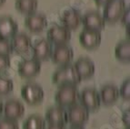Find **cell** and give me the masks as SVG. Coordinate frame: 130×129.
Segmentation results:
<instances>
[{
	"label": "cell",
	"mask_w": 130,
	"mask_h": 129,
	"mask_svg": "<svg viewBox=\"0 0 130 129\" xmlns=\"http://www.w3.org/2000/svg\"><path fill=\"white\" fill-rule=\"evenodd\" d=\"M23 129H46V121L39 114H32L25 120Z\"/></svg>",
	"instance_id": "obj_23"
},
{
	"label": "cell",
	"mask_w": 130,
	"mask_h": 129,
	"mask_svg": "<svg viewBox=\"0 0 130 129\" xmlns=\"http://www.w3.org/2000/svg\"><path fill=\"white\" fill-rule=\"evenodd\" d=\"M51 59L55 64L57 65H67L70 64L72 60L74 59V50L71 47L66 45H58L52 50Z\"/></svg>",
	"instance_id": "obj_8"
},
{
	"label": "cell",
	"mask_w": 130,
	"mask_h": 129,
	"mask_svg": "<svg viewBox=\"0 0 130 129\" xmlns=\"http://www.w3.org/2000/svg\"><path fill=\"white\" fill-rule=\"evenodd\" d=\"M25 106L22 102L17 99H10L4 103L3 113L5 118L18 120L25 114Z\"/></svg>",
	"instance_id": "obj_12"
},
{
	"label": "cell",
	"mask_w": 130,
	"mask_h": 129,
	"mask_svg": "<svg viewBox=\"0 0 130 129\" xmlns=\"http://www.w3.org/2000/svg\"><path fill=\"white\" fill-rule=\"evenodd\" d=\"M18 23L11 17H0V39L9 40L18 33Z\"/></svg>",
	"instance_id": "obj_18"
},
{
	"label": "cell",
	"mask_w": 130,
	"mask_h": 129,
	"mask_svg": "<svg viewBox=\"0 0 130 129\" xmlns=\"http://www.w3.org/2000/svg\"><path fill=\"white\" fill-rule=\"evenodd\" d=\"M73 66L76 69L78 75L80 76L81 80H87L88 78H91L95 74V63L92 60L87 57H81L77 59Z\"/></svg>",
	"instance_id": "obj_14"
},
{
	"label": "cell",
	"mask_w": 130,
	"mask_h": 129,
	"mask_svg": "<svg viewBox=\"0 0 130 129\" xmlns=\"http://www.w3.org/2000/svg\"><path fill=\"white\" fill-rule=\"evenodd\" d=\"M81 23L84 25L85 29H95V30H101L104 29L106 21L103 18L102 15L96 11H90L87 12L82 17Z\"/></svg>",
	"instance_id": "obj_15"
},
{
	"label": "cell",
	"mask_w": 130,
	"mask_h": 129,
	"mask_svg": "<svg viewBox=\"0 0 130 129\" xmlns=\"http://www.w3.org/2000/svg\"><path fill=\"white\" fill-rule=\"evenodd\" d=\"M45 121L48 123V125H61L65 126L67 124V114L64 107L59 105L51 106L46 112Z\"/></svg>",
	"instance_id": "obj_10"
},
{
	"label": "cell",
	"mask_w": 130,
	"mask_h": 129,
	"mask_svg": "<svg viewBox=\"0 0 130 129\" xmlns=\"http://www.w3.org/2000/svg\"><path fill=\"white\" fill-rule=\"evenodd\" d=\"M10 67V58L9 56L0 55V72H4Z\"/></svg>",
	"instance_id": "obj_28"
},
{
	"label": "cell",
	"mask_w": 130,
	"mask_h": 129,
	"mask_svg": "<svg viewBox=\"0 0 130 129\" xmlns=\"http://www.w3.org/2000/svg\"><path fill=\"white\" fill-rule=\"evenodd\" d=\"M99 92V97L101 103L105 105H110L116 103L119 98V90L114 84H106Z\"/></svg>",
	"instance_id": "obj_20"
},
{
	"label": "cell",
	"mask_w": 130,
	"mask_h": 129,
	"mask_svg": "<svg viewBox=\"0 0 130 129\" xmlns=\"http://www.w3.org/2000/svg\"><path fill=\"white\" fill-rule=\"evenodd\" d=\"M126 129H130V128H126Z\"/></svg>",
	"instance_id": "obj_36"
},
{
	"label": "cell",
	"mask_w": 130,
	"mask_h": 129,
	"mask_svg": "<svg viewBox=\"0 0 130 129\" xmlns=\"http://www.w3.org/2000/svg\"><path fill=\"white\" fill-rule=\"evenodd\" d=\"M129 19H130V13H129V7H127V8H126V10H125V12L123 13V15H122L121 18H120V20H121L122 24L125 25L126 27L129 26Z\"/></svg>",
	"instance_id": "obj_30"
},
{
	"label": "cell",
	"mask_w": 130,
	"mask_h": 129,
	"mask_svg": "<svg viewBox=\"0 0 130 129\" xmlns=\"http://www.w3.org/2000/svg\"><path fill=\"white\" fill-rule=\"evenodd\" d=\"M82 16L76 9H67L63 12L60 17V21L62 26L66 29H76L81 24Z\"/></svg>",
	"instance_id": "obj_17"
},
{
	"label": "cell",
	"mask_w": 130,
	"mask_h": 129,
	"mask_svg": "<svg viewBox=\"0 0 130 129\" xmlns=\"http://www.w3.org/2000/svg\"><path fill=\"white\" fill-rule=\"evenodd\" d=\"M112 0H95V2L98 6H106V4H108Z\"/></svg>",
	"instance_id": "obj_31"
},
{
	"label": "cell",
	"mask_w": 130,
	"mask_h": 129,
	"mask_svg": "<svg viewBox=\"0 0 130 129\" xmlns=\"http://www.w3.org/2000/svg\"><path fill=\"white\" fill-rule=\"evenodd\" d=\"M126 8L125 0H112L106 4L103 11V18L108 23H116L120 20Z\"/></svg>",
	"instance_id": "obj_3"
},
{
	"label": "cell",
	"mask_w": 130,
	"mask_h": 129,
	"mask_svg": "<svg viewBox=\"0 0 130 129\" xmlns=\"http://www.w3.org/2000/svg\"><path fill=\"white\" fill-rule=\"evenodd\" d=\"M119 97H122L124 100L129 101L130 99V79L127 78L124 81L119 89Z\"/></svg>",
	"instance_id": "obj_25"
},
{
	"label": "cell",
	"mask_w": 130,
	"mask_h": 129,
	"mask_svg": "<svg viewBox=\"0 0 130 129\" xmlns=\"http://www.w3.org/2000/svg\"><path fill=\"white\" fill-rule=\"evenodd\" d=\"M46 36L48 41L52 42L56 46L66 45L71 40V31L63 26L54 25L47 30Z\"/></svg>",
	"instance_id": "obj_7"
},
{
	"label": "cell",
	"mask_w": 130,
	"mask_h": 129,
	"mask_svg": "<svg viewBox=\"0 0 130 129\" xmlns=\"http://www.w3.org/2000/svg\"><path fill=\"white\" fill-rule=\"evenodd\" d=\"M69 129H85L83 126H80V125H72Z\"/></svg>",
	"instance_id": "obj_33"
},
{
	"label": "cell",
	"mask_w": 130,
	"mask_h": 129,
	"mask_svg": "<svg viewBox=\"0 0 130 129\" xmlns=\"http://www.w3.org/2000/svg\"><path fill=\"white\" fill-rule=\"evenodd\" d=\"M78 100H80V104L87 108L89 112L95 111L100 107L101 104L99 92L95 88H84L79 92Z\"/></svg>",
	"instance_id": "obj_5"
},
{
	"label": "cell",
	"mask_w": 130,
	"mask_h": 129,
	"mask_svg": "<svg viewBox=\"0 0 130 129\" xmlns=\"http://www.w3.org/2000/svg\"><path fill=\"white\" fill-rule=\"evenodd\" d=\"M11 45L13 50L18 54H24L28 52L32 48V41L29 36L25 33H17L12 37Z\"/></svg>",
	"instance_id": "obj_19"
},
{
	"label": "cell",
	"mask_w": 130,
	"mask_h": 129,
	"mask_svg": "<svg viewBox=\"0 0 130 129\" xmlns=\"http://www.w3.org/2000/svg\"><path fill=\"white\" fill-rule=\"evenodd\" d=\"M15 7L21 14L30 15L36 13L38 7V0H15Z\"/></svg>",
	"instance_id": "obj_21"
},
{
	"label": "cell",
	"mask_w": 130,
	"mask_h": 129,
	"mask_svg": "<svg viewBox=\"0 0 130 129\" xmlns=\"http://www.w3.org/2000/svg\"><path fill=\"white\" fill-rule=\"evenodd\" d=\"M115 56L117 60L128 62L130 60V43L128 40L119 41L115 47Z\"/></svg>",
	"instance_id": "obj_22"
},
{
	"label": "cell",
	"mask_w": 130,
	"mask_h": 129,
	"mask_svg": "<svg viewBox=\"0 0 130 129\" xmlns=\"http://www.w3.org/2000/svg\"><path fill=\"white\" fill-rule=\"evenodd\" d=\"M22 98L28 104H38L43 101L45 92L41 86L35 83H27L21 88Z\"/></svg>",
	"instance_id": "obj_4"
},
{
	"label": "cell",
	"mask_w": 130,
	"mask_h": 129,
	"mask_svg": "<svg viewBox=\"0 0 130 129\" xmlns=\"http://www.w3.org/2000/svg\"><path fill=\"white\" fill-rule=\"evenodd\" d=\"M79 97V91L76 85L65 84L61 85L56 90L55 100L57 105L61 107H70L76 103Z\"/></svg>",
	"instance_id": "obj_2"
},
{
	"label": "cell",
	"mask_w": 130,
	"mask_h": 129,
	"mask_svg": "<svg viewBox=\"0 0 130 129\" xmlns=\"http://www.w3.org/2000/svg\"><path fill=\"white\" fill-rule=\"evenodd\" d=\"M25 26L33 33L42 32L47 26V19L43 14L33 13L26 16L25 18Z\"/></svg>",
	"instance_id": "obj_13"
},
{
	"label": "cell",
	"mask_w": 130,
	"mask_h": 129,
	"mask_svg": "<svg viewBox=\"0 0 130 129\" xmlns=\"http://www.w3.org/2000/svg\"><path fill=\"white\" fill-rule=\"evenodd\" d=\"M122 122L126 128H130V109H126L122 114Z\"/></svg>",
	"instance_id": "obj_29"
},
{
	"label": "cell",
	"mask_w": 130,
	"mask_h": 129,
	"mask_svg": "<svg viewBox=\"0 0 130 129\" xmlns=\"http://www.w3.org/2000/svg\"><path fill=\"white\" fill-rule=\"evenodd\" d=\"M3 108H4V103L1 100H0V115L2 114L3 113Z\"/></svg>",
	"instance_id": "obj_34"
},
{
	"label": "cell",
	"mask_w": 130,
	"mask_h": 129,
	"mask_svg": "<svg viewBox=\"0 0 130 129\" xmlns=\"http://www.w3.org/2000/svg\"><path fill=\"white\" fill-rule=\"evenodd\" d=\"M13 52V48L11 45V41L9 40L0 39V55L9 56Z\"/></svg>",
	"instance_id": "obj_26"
},
{
	"label": "cell",
	"mask_w": 130,
	"mask_h": 129,
	"mask_svg": "<svg viewBox=\"0 0 130 129\" xmlns=\"http://www.w3.org/2000/svg\"><path fill=\"white\" fill-rule=\"evenodd\" d=\"M0 129H19L18 123L8 118L0 119Z\"/></svg>",
	"instance_id": "obj_27"
},
{
	"label": "cell",
	"mask_w": 130,
	"mask_h": 129,
	"mask_svg": "<svg viewBox=\"0 0 130 129\" xmlns=\"http://www.w3.org/2000/svg\"><path fill=\"white\" fill-rule=\"evenodd\" d=\"M14 89V83L10 78L0 76V95H7Z\"/></svg>",
	"instance_id": "obj_24"
},
{
	"label": "cell",
	"mask_w": 130,
	"mask_h": 129,
	"mask_svg": "<svg viewBox=\"0 0 130 129\" xmlns=\"http://www.w3.org/2000/svg\"><path fill=\"white\" fill-rule=\"evenodd\" d=\"M67 114V123L71 125H80L83 126L89 118V111L83 105L75 103L68 107Z\"/></svg>",
	"instance_id": "obj_6"
},
{
	"label": "cell",
	"mask_w": 130,
	"mask_h": 129,
	"mask_svg": "<svg viewBox=\"0 0 130 129\" xmlns=\"http://www.w3.org/2000/svg\"><path fill=\"white\" fill-rule=\"evenodd\" d=\"M33 59L38 61H46L50 58L52 53V46L50 42L46 39H41L35 42L32 46Z\"/></svg>",
	"instance_id": "obj_16"
},
{
	"label": "cell",
	"mask_w": 130,
	"mask_h": 129,
	"mask_svg": "<svg viewBox=\"0 0 130 129\" xmlns=\"http://www.w3.org/2000/svg\"><path fill=\"white\" fill-rule=\"evenodd\" d=\"M81 78L76 72L74 66L71 64L62 66L61 68L57 69L53 73L52 81L56 85L61 86L65 84H73L76 85L81 83Z\"/></svg>",
	"instance_id": "obj_1"
},
{
	"label": "cell",
	"mask_w": 130,
	"mask_h": 129,
	"mask_svg": "<svg viewBox=\"0 0 130 129\" xmlns=\"http://www.w3.org/2000/svg\"><path fill=\"white\" fill-rule=\"evenodd\" d=\"M6 1H7V0H0V7H1V6H3V5L6 3Z\"/></svg>",
	"instance_id": "obj_35"
},
{
	"label": "cell",
	"mask_w": 130,
	"mask_h": 129,
	"mask_svg": "<svg viewBox=\"0 0 130 129\" xmlns=\"http://www.w3.org/2000/svg\"><path fill=\"white\" fill-rule=\"evenodd\" d=\"M46 129H65V126H61V125H48Z\"/></svg>",
	"instance_id": "obj_32"
},
{
	"label": "cell",
	"mask_w": 130,
	"mask_h": 129,
	"mask_svg": "<svg viewBox=\"0 0 130 129\" xmlns=\"http://www.w3.org/2000/svg\"><path fill=\"white\" fill-rule=\"evenodd\" d=\"M101 40L102 36L100 31L95 29H84L79 35V42L85 49L87 50L98 48L101 43Z\"/></svg>",
	"instance_id": "obj_9"
},
{
	"label": "cell",
	"mask_w": 130,
	"mask_h": 129,
	"mask_svg": "<svg viewBox=\"0 0 130 129\" xmlns=\"http://www.w3.org/2000/svg\"><path fill=\"white\" fill-rule=\"evenodd\" d=\"M41 70L40 61L35 59L24 60L19 62L18 67V72L19 76L24 79H29L37 76Z\"/></svg>",
	"instance_id": "obj_11"
}]
</instances>
